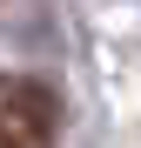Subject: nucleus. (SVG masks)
<instances>
[{
	"mask_svg": "<svg viewBox=\"0 0 141 148\" xmlns=\"http://www.w3.org/2000/svg\"><path fill=\"white\" fill-rule=\"evenodd\" d=\"M61 121V101L34 81H20L7 101H0V148H47V135H54Z\"/></svg>",
	"mask_w": 141,
	"mask_h": 148,
	"instance_id": "1",
	"label": "nucleus"
}]
</instances>
